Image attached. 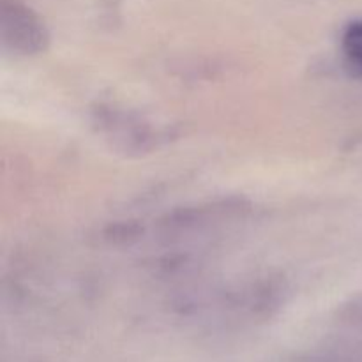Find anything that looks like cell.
<instances>
[{"label":"cell","mask_w":362,"mask_h":362,"mask_svg":"<svg viewBox=\"0 0 362 362\" xmlns=\"http://www.w3.org/2000/svg\"><path fill=\"white\" fill-rule=\"evenodd\" d=\"M0 35L6 48L21 55L39 53L48 42L42 20L21 0H0Z\"/></svg>","instance_id":"6da1fadb"},{"label":"cell","mask_w":362,"mask_h":362,"mask_svg":"<svg viewBox=\"0 0 362 362\" xmlns=\"http://www.w3.org/2000/svg\"><path fill=\"white\" fill-rule=\"evenodd\" d=\"M343 52L352 73L362 76V20L346 27L343 34Z\"/></svg>","instance_id":"7a4b0ae2"}]
</instances>
